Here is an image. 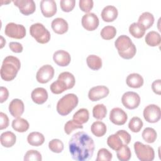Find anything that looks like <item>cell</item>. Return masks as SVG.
Segmentation results:
<instances>
[{
	"instance_id": "cell-1",
	"label": "cell",
	"mask_w": 161,
	"mask_h": 161,
	"mask_svg": "<svg viewBox=\"0 0 161 161\" xmlns=\"http://www.w3.org/2000/svg\"><path fill=\"white\" fill-rule=\"evenodd\" d=\"M69 152L72 158L76 161L90 160L94 150L92 138L84 131L74 133L69 142Z\"/></svg>"
},
{
	"instance_id": "cell-2",
	"label": "cell",
	"mask_w": 161,
	"mask_h": 161,
	"mask_svg": "<svg viewBox=\"0 0 161 161\" xmlns=\"http://www.w3.org/2000/svg\"><path fill=\"white\" fill-rule=\"evenodd\" d=\"M21 67L19 60L14 56H7L3 60L1 67V77L5 81L13 80Z\"/></svg>"
},
{
	"instance_id": "cell-3",
	"label": "cell",
	"mask_w": 161,
	"mask_h": 161,
	"mask_svg": "<svg viewBox=\"0 0 161 161\" xmlns=\"http://www.w3.org/2000/svg\"><path fill=\"white\" fill-rule=\"evenodd\" d=\"M119 55L125 59H131L136 54V48L130 38L123 35L117 38L114 42Z\"/></svg>"
},
{
	"instance_id": "cell-4",
	"label": "cell",
	"mask_w": 161,
	"mask_h": 161,
	"mask_svg": "<svg viewBox=\"0 0 161 161\" xmlns=\"http://www.w3.org/2000/svg\"><path fill=\"white\" fill-rule=\"evenodd\" d=\"M77 96L72 93L67 94L60 98L57 104V111L62 116L69 114L78 104Z\"/></svg>"
},
{
	"instance_id": "cell-5",
	"label": "cell",
	"mask_w": 161,
	"mask_h": 161,
	"mask_svg": "<svg viewBox=\"0 0 161 161\" xmlns=\"http://www.w3.org/2000/svg\"><path fill=\"white\" fill-rule=\"evenodd\" d=\"M30 33L35 40L40 43H47L50 40V33L49 31L40 23L31 25L30 28Z\"/></svg>"
},
{
	"instance_id": "cell-6",
	"label": "cell",
	"mask_w": 161,
	"mask_h": 161,
	"mask_svg": "<svg viewBox=\"0 0 161 161\" xmlns=\"http://www.w3.org/2000/svg\"><path fill=\"white\" fill-rule=\"evenodd\" d=\"M134 150L137 158L141 161H152L155 158L154 150L150 145L136 142L134 143Z\"/></svg>"
},
{
	"instance_id": "cell-7",
	"label": "cell",
	"mask_w": 161,
	"mask_h": 161,
	"mask_svg": "<svg viewBox=\"0 0 161 161\" xmlns=\"http://www.w3.org/2000/svg\"><path fill=\"white\" fill-rule=\"evenodd\" d=\"M4 33L6 35L10 38L21 39L26 35V29L22 25L14 23H9L5 27Z\"/></svg>"
},
{
	"instance_id": "cell-8",
	"label": "cell",
	"mask_w": 161,
	"mask_h": 161,
	"mask_svg": "<svg viewBox=\"0 0 161 161\" xmlns=\"http://www.w3.org/2000/svg\"><path fill=\"white\" fill-rule=\"evenodd\" d=\"M144 119L148 123H154L158 122L161 116L160 108L156 104H149L143 109Z\"/></svg>"
},
{
	"instance_id": "cell-9",
	"label": "cell",
	"mask_w": 161,
	"mask_h": 161,
	"mask_svg": "<svg viewBox=\"0 0 161 161\" xmlns=\"http://www.w3.org/2000/svg\"><path fill=\"white\" fill-rule=\"evenodd\" d=\"M121 102L126 108L134 109L139 106L140 103V97L135 92H126L122 96Z\"/></svg>"
},
{
	"instance_id": "cell-10",
	"label": "cell",
	"mask_w": 161,
	"mask_h": 161,
	"mask_svg": "<svg viewBox=\"0 0 161 161\" xmlns=\"http://www.w3.org/2000/svg\"><path fill=\"white\" fill-rule=\"evenodd\" d=\"M54 73L55 70L52 65H44L37 71L36 79L38 82L45 84L49 82L53 77Z\"/></svg>"
},
{
	"instance_id": "cell-11",
	"label": "cell",
	"mask_w": 161,
	"mask_h": 161,
	"mask_svg": "<svg viewBox=\"0 0 161 161\" xmlns=\"http://www.w3.org/2000/svg\"><path fill=\"white\" fill-rule=\"evenodd\" d=\"M81 23L82 26L86 30L93 31L98 27L99 21L96 14L93 13H88L82 16Z\"/></svg>"
},
{
	"instance_id": "cell-12",
	"label": "cell",
	"mask_w": 161,
	"mask_h": 161,
	"mask_svg": "<svg viewBox=\"0 0 161 161\" xmlns=\"http://www.w3.org/2000/svg\"><path fill=\"white\" fill-rule=\"evenodd\" d=\"M109 119L114 125H123L126 122L128 116L121 108H114L110 111Z\"/></svg>"
},
{
	"instance_id": "cell-13",
	"label": "cell",
	"mask_w": 161,
	"mask_h": 161,
	"mask_svg": "<svg viewBox=\"0 0 161 161\" xmlns=\"http://www.w3.org/2000/svg\"><path fill=\"white\" fill-rule=\"evenodd\" d=\"M109 93V89L104 86H97L92 87L88 92V97L92 101H97L106 97Z\"/></svg>"
},
{
	"instance_id": "cell-14",
	"label": "cell",
	"mask_w": 161,
	"mask_h": 161,
	"mask_svg": "<svg viewBox=\"0 0 161 161\" xmlns=\"http://www.w3.org/2000/svg\"><path fill=\"white\" fill-rule=\"evenodd\" d=\"M13 2L15 6L18 7L19 11L24 15L31 14L35 11L36 6L33 0H15Z\"/></svg>"
},
{
	"instance_id": "cell-15",
	"label": "cell",
	"mask_w": 161,
	"mask_h": 161,
	"mask_svg": "<svg viewBox=\"0 0 161 161\" xmlns=\"http://www.w3.org/2000/svg\"><path fill=\"white\" fill-rule=\"evenodd\" d=\"M40 9L44 16L50 18L57 13V4L53 0H42L40 1Z\"/></svg>"
},
{
	"instance_id": "cell-16",
	"label": "cell",
	"mask_w": 161,
	"mask_h": 161,
	"mask_svg": "<svg viewBox=\"0 0 161 161\" xmlns=\"http://www.w3.org/2000/svg\"><path fill=\"white\" fill-rule=\"evenodd\" d=\"M53 59L55 64L60 67L67 66L71 60V57L69 52L59 50L54 52L53 55Z\"/></svg>"
},
{
	"instance_id": "cell-17",
	"label": "cell",
	"mask_w": 161,
	"mask_h": 161,
	"mask_svg": "<svg viewBox=\"0 0 161 161\" xmlns=\"http://www.w3.org/2000/svg\"><path fill=\"white\" fill-rule=\"evenodd\" d=\"M24 110V103L19 99H13L9 104V111L14 118H19L23 114Z\"/></svg>"
},
{
	"instance_id": "cell-18",
	"label": "cell",
	"mask_w": 161,
	"mask_h": 161,
	"mask_svg": "<svg viewBox=\"0 0 161 161\" xmlns=\"http://www.w3.org/2000/svg\"><path fill=\"white\" fill-rule=\"evenodd\" d=\"M31 97L34 103L42 104L46 102L48 99V92L43 87H37L33 89L31 94Z\"/></svg>"
},
{
	"instance_id": "cell-19",
	"label": "cell",
	"mask_w": 161,
	"mask_h": 161,
	"mask_svg": "<svg viewBox=\"0 0 161 161\" xmlns=\"http://www.w3.org/2000/svg\"><path fill=\"white\" fill-rule=\"evenodd\" d=\"M118 12L117 8L111 5L104 7L101 12V18L106 22H111L116 19Z\"/></svg>"
},
{
	"instance_id": "cell-20",
	"label": "cell",
	"mask_w": 161,
	"mask_h": 161,
	"mask_svg": "<svg viewBox=\"0 0 161 161\" xmlns=\"http://www.w3.org/2000/svg\"><path fill=\"white\" fill-rule=\"evenodd\" d=\"M51 26L53 31L59 35H62L66 33L69 29L67 22L62 18H57L54 19L52 21Z\"/></svg>"
},
{
	"instance_id": "cell-21",
	"label": "cell",
	"mask_w": 161,
	"mask_h": 161,
	"mask_svg": "<svg viewBox=\"0 0 161 161\" xmlns=\"http://www.w3.org/2000/svg\"><path fill=\"white\" fill-rule=\"evenodd\" d=\"M126 82L130 87L140 88L143 84V79L139 74L132 73L127 76Z\"/></svg>"
},
{
	"instance_id": "cell-22",
	"label": "cell",
	"mask_w": 161,
	"mask_h": 161,
	"mask_svg": "<svg viewBox=\"0 0 161 161\" xmlns=\"http://www.w3.org/2000/svg\"><path fill=\"white\" fill-rule=\"evenodd\" d=\"M0 141L1 145L6 148H9L13 147L16 141V136L14 133L8 131L3 132L1 135Z\"/></svg>"
},
{
	"instance_id": "cell-23",
	"label": "cell",
	"mask_w": 161,
	"mask_h": 161,
	"mask_svg": "<svg viewBox=\"0 0 161 161\" xmlns=\"http://www.w3.org/2000/svg\"><path fill=\"white\" fill-rule=\"evenodd\" d=\"M27 141L30 145L38 147L44 143L45 137L41 133L38 131H33L29 133L27 136Z\"/></svg>"
},
{
	"instance_id": "cell-24",
	"label": "cell",
	"mask_w": 161,
	"mask_h": 161,
	"mask_svg": "<svg viewBox=\"0 0 161 161\" xmlns=\"http://www.w3.org/2000/svg\"><path fill=\"white\" fill-rule=\"evenodd\" d=\"M107 144L111 149L115 151H117L122 147V145H125L122 138L116 133L108 136L107 139Z\"/></svg>"
},
{
	"instance_id": "cell-25",
	"label": "cell",
	"mask_w": 161,
	"mask_h": 161,
	"mask_svg": "<svg viewBox=\"0 0 161 161\" xmlns=\"http://www.w3.org/2000/svg\"><path fill=\"white\" fill-rule=\"evenodd\" d=\"M138 23L146 30L153 25L154 23V16L149 12H144L139 16Z\"/></svg>"
},
{
	"instance_id": "cell-26",
	"label": "cell",
	"mask_w": 161,
	"mask_h": 161,
	"mask_svg": "<svg viewBox=\"0 0 161 161\" xmlns=\"http://www.w3.org/2000/svg\"><path fill=\"white\" fill-rule=\"evenodd\" d=\"M29 126L30 125L28 121L20 117L13 119L12 121L13 128L18 132H25L28 130Z\"/></svg>"
},
{
	"instance_id": "cell-27",
	"label": "cell",
	"mask_w": 161,
	"mask_h": 161,
	"mask_svg": "<svg viewBox=\"0 0 161 161\" xmlns=\"http://www.w3.org/2000/svg\"><path fill=\"white\" fill-rule=\"evenodd\" d=\"M91 132L97 137H101L104 136L107 131L106 125L100 121L94 122L91 127Z\"/></svg>"
},
{
	"instance_id": "cell-28",
	"label": "cell",
	"mask_w": 161,
	"mask_h": 161,
	"mask_svg": "<svg viewBox=\"0 0 161 161\" xmlns=\"http://www.w3.org/2000/svg\"><path fill=\"white\" fill-rule=\"evenodd\" d=\"M145 40L148 45L150 47H155L160 45L161 38L160 34L158 32L151 31L146 35Z\"/></svg>"
},
{
	"instance_id": "cell-29",
	"label": "cell",
	"mask_w": 161,
	"mask_h": 161,
	"mask_svg": "<svg viewBox=\"0 0 161 161\" xmlns=\"http://www.w3.org/2000/svg\"><path fill=\"white\" fill-rule=\"evenodd\" d=\"M89 113L87 109L81 108L77 110L73 115V119L79 124L82 125L89 120Z\"/></svg>"
},
{
	"instance_id": "cell-30",
	"label": "cell",
	"mask_w": 161,
	"mask_h": 161,
	"mask_svg": "<svg viewBox=\"0 0 161 161\" xmlns=\"http://www.w3.org/2000/svg\"><path fill=\"white\" fill-rule=\"evenodd\" d=\"M58 79L63 81L67 86V89H72L75 82V79L72 74L69 72H63L58 75Z\"/></svg>"
},
{
	"instance_id": "cell-31",
	"label": "cell",
	"mask_w": 161,
	"mask_h": 161,
	"mask_svg": "<svg viewBox=\"0 0 161 161\" xmlns=\"http://www.w3.org/2000/svg\"><path fill=\"white\" fill-rule=\"evenodd\" d=\"M87 66L92 70H97L102 67L101 58L96 55H90L86 58Z\"/></svg>"
},
{
	"instance_id": "cell-32",
	"label": "cell",
	"mask_w": 161,
	"mask_h": 161,
	"mask_svg": "<svg viewBox=\"0 0 161 161\" xmlns=\"http://www.w3.org/2000/svg\"><path fill=\"white\" fill-rule=\"evenodd\" d=\"M130 33L135 38H140L145 33V29L138 23H133L129 26Z\"/></svg>"
},
{
	"instance_id": "cell-33",
	"label": "cell",
	"mask_w": 161,
	"mask_h": 161,
	"mask_svg": "<svg viewBox=\"0 0 161 161\" xmlns=\"http://www.w3.org/2000/svg\"><path fill=\"white\" fill-rule=\"evenodd\" d=\"M107 114V109L103 104H98L93 107L92 115L97 119L101 120L106 117Z\"/></svg>"
},
{
	"instance_id": "cell-34",
	"label": "cell",
	"mask_w": 161,
	"mask_h": 161,
	"mask_svg": "<svg viewBox=\"0 0 161 161\" xmlns=\"http://www.w3.org/2000/svg\"><path fill=\"white\" fill-rule=\"evenodd\" d=\"M142 135L143 139L146 142L148 143H152L156 140L157 134L156 131L153 128L150 127H147L143 130Z\"/></svg>"
},
{
	"instance_id": "cell-35",
	"label": "cell",
	"mask_w": 161,
	"mask_h": 161,
	"mask_svg": "<svg viewBox=\"0 0 161 161\" xmlns=\"http://www.w3.org/2000/svg\"><path fill=\"white\" fill-rule=\"evenodd\" d=\"M116 155L120 161H128L131 157V152L127 145H123L116 151Z\"/></svg>"
},
{
	"instance_id": "cell-36",
	"label": "cell",
	"mask_w": 161,
	"mask_h": 161,
	"mask_svg": "<svg viewBox=\"0 0 161 161\" xmlns=\"http://www.w3.org/2000/svg\"><path fill=\"white\" fill-rule=\"evenodd\" d=\"M50 89L52 92L55 94L62 93L63 92L67 89L65 83L58 79L56 81L52 83V84L50 86Z\"/></svg>"
},
{
	"instance_id": "cell-37",
	"label": "cell",
	"mask_w": 161,
	"mask_h": 161,
	"mask_svg": "<svg viewBox=\"0 0 161 161\" xmlns=\"http://www.w3.org/2000/svg\"><path fill=\"white\" fill-rule=\"evenodd\" d=\"M143 125V123L142 120L140 118L135 116L130 119L128 123V128L131 131L138 133L141 130Z\"/></svg>"
},
{
	"instance_id": "cell-38",
	"label": "cell",
	"mask_w": 161,
	"mask_h": 161,
	"mask_svg": "<svg viewBox=\"0 0 161 161\" xmlns=\"http://www.w3.org/2000/svg\"><path fill=\"white\" fill-rule=\"evenodd\" d=\"M116 34V28L113 26H106L101 31V36L104 40L113 39Z\"/></svg>"
},
{
	"instance_id": "cell-39",
	"label": "cell",
	"mask_w": 161,
	"mask_h": 161,
	"mask_svg": "<svg viewBox=\"0 0 161 161\" xmlns=\"http://www.w3.org/2000/svg\"><path fill=\"white\" fill-rule=\"evenodd\" d=\"M64 143L59 139H53L48 143L49 149L54 153H60L64 150Z\"/></svg>"
},
{
	"instance_id": "cell-40",
	"label": "cell",
	"mask_w": 161,
	"mask_h": 161,
	"mask_svg": "<svg viewBox=\"0 0 161 161\" xmlns=\"http://www.w3.org/2000/svg\"><path fill=\"white\" fill-rule=\"evenodd\" d=\"M41 153L35 150H30L26 152L24 156L25 161H42Z\"/></svg>"
},
{
	"instance_id": "cell-41",
	"label": "cell",
	"mask_w": 161,
	"mask_h": 161,
	"mask_svg": "<svg viewBox=\"0 0 161 161\" xmlns=\"http://www.w3.org/2000/svg\"><path fill=\"white\" fill-rule=\"evenodd\" d=\"M113 157L112 153L106 148H102L98 150L96 161H110Z\"/></svg>"
},
{
	"instance_id": "cell-42",
	"label": "cell",
	"mask_w": 161,
	"mask_h": 161,
	"mask_svg": "<svg viewBox=\"0 0 161 161\" xmlns=\"http://www.w3.org/2000/svg\"><path fill=\"white\" fill-rule=\"evenodd\" d=\"M79 128H80V129L83 128L82 125L77 123L74 119L68 121L65 124V126H64V131L65 133L67 135H70L73 131V130L75 129H79Z\"/></svg>"
},
{
	"instance_id": "cell-43",
	"label": "cell",
	"mask_w": 161,
	"mask_h": 161,
	"mask_svg": "<svg viewBox=\"0 0 161 161\" xmlns=\"http://www.w3.org/2000/svg\"><path fill=\"white\" fill-rule=\"evenodd\" d=\"M60 8L64 12L71 11L75 4V0H61L60 2Z\"/></svg>"
},
{
	"instance_id": "cell-44",
	"label": "cell",
	"mask_w": 161,
	"mask_h": 161,
	"mask_svg": "<svg viewBox=\"0 0 161 161\" xmlns=\"http://www.w3.org/2000/svg\"><path fill=\"white\" fill-rule=\"evenodd\" d=\"M93 1L92 0H80L79 2V8L80 9L85 12L89 13L93 8Z\"/></svg>"
},
{
	"instance_id": "cell-45",
	"label": "cell",
	"mask_w": 161,
	"mask_h": 161,
	"mask_svg": "<svg viewBox=\"0 0 161 161\" xmlns=\"http://www.w3.org/2000/svg\"><path fill=\"white\" fill-rule=\"evenodd\" d=\"M116 133L118 134L120 136V137L122 138L125 145H128L130 143L131 138L129 133H128L126 131L124 130H118L116 132Z\"/></svg>"
},
{
	"instance_id": "cell-46",
	"label": "cell",
	"mask_w": 161,
	"mask_h": 161,
	"mask_svg": "<svg viewBox=\"0 0 161 161\" xmlns=\"http://www.w3.org/2000/svg\"><path fill=\"white\" fill-rule=\"evenodd\" d=\"M0 118H1V123H0V130H3L6 128L9 125V118L8 116L3 113H0Z\"/></svg>"
},
{
	"instance_id": "cell-47",
	"label": "cell",
	"mask_w": 161,
	"mask_h": 161,
	"mask_svg": "<svg viewBox=\"0 0 161 161\" xmlns=\"http://www.w3.org/2000/svg\"><path fill=\"white\" fill-rule=\"evenodd\" d=\"M9 48L14 53H21L23 51V46L20 43L11 42L9 44Z\"/></svg>"
},
{
	"instance_id": "cell-48",
	"label": "cell",
	"mask_w": 161,
	"mask_h": 161,
	"mask_svg": "<svg viewBox=\"0 0 161 161\" xmlns=\"http://www.w3.org/2000/svg\"><path fill=\"white\" fill-rule=\"evenodd\" d=\"M0 92H1V96H0V103H3L5 101L7 100V99L9 97V91L8 89L5 87L1 86L0 87Z\"/></svg>"
},
{
	"instance_id": "cell-49",
	"label": "cell",
	"mask_w": 161,
	"mask_h": 161,
	"mask_svg": "<svg viewBox=\"0 0 161 161\" xmlns=\"http://www.w3.org/2000/svg\"><path fill=\"white\" fill-rule=\"evenodd\" d=\"M152 89L153 91L157 94L160 95L161 94V81L160 79L156 80L153 82L152 84Z\"/></svg>"
},
{
	"instance_id": "cell-50",
	"label": "cell",
	"mask_w": 161,
	"mask_h": 161,
	"mask_svg": "<svg viewBox=\"0 0 161 161\" xmlns=\"http://www.w3.org/2000/svg\"><path fill=\"white\" fill-rule=\"evenodd\" d=\"M1 48H3V46H4V43H3V42H5V43H6V41L4 40V38H3V36H1Z\"/></svg>"
}]
</instances>
